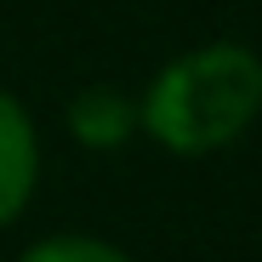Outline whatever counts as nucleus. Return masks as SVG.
<instances>
[{
  "instance_id": "1",
  "label": "nucleus",
  "mask_w": 262,
  "mask_h": 262,
  "mask_svg": "<svg viewBox=\"0 0 262 262\" xmlns=\"http://www.w3.org/2000/svg\"><path fill=\"white\" fill-rule=\"evenodd\" d=\"M256 108H262V57L234 40H211L165 63L137 120L171 154H216L256 120Z\"/></svg>"
},
{
  "instance_id": "3",
  "label": "nucleus",
  "mask_w": 262,
  "mask_h": 262,
  "mask_svg": "<svg viewBox=\"0 0 262 262\" xmlns=\"http://www.w3.org/2000/svg\"><path fill=\"white\" fill-rule=\"evenodd\" d=\"M137 125V103L108 92V85H92L69 103V131L85 143V148H120Z\"/></svg>"
},
{
  "instance_id": "4",
  "label": "nucleus",
  "mask_w": 262,
  "mask_h": 262,
  "mask_svg": "<svg viewBox=\"0 0 262 262\" xmlns=\"http://www.w3.org/2000/svg\"><path fill=\"white\" fill-rule=\"evenodd\" d=\"M23 262H131V256H120V251H114V245H103V239L63 234V239H40Z\"/></svg>"
},
{
  "instance_id": "2",
  "label": "nucleus",
  "mask_w": 262,
  "mask_h": 262,
  "mask_svg": "<svg viewBox=\"0 0 262 262\" xmlns=\"http://www.w3.org/2000/svg\"><path fill=\"white\" fill-rule=\"evenodd\" d=\"M40 177V148H34V125L17 108V97L0 92V228L29 205Z\"/></svg>"
}]
</instances>
